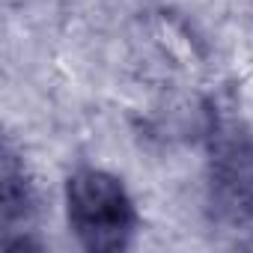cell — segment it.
Wrapping results in <instances>:
<instances>
[{"label": "cell", "instance_id": "3957f363", "mask_svg": "<svg viewBox=\"0 0 253 253\" xmlns=\"http://www.w3.org/2000/svg\"><path fill=\"white\" fill-rule=\"evenodd\" d=\"M39 214V194L21 155L6 143L0 161V220H3V250L30 247V232Z\"/></svg>", "mask_w": 253, "mask_h": 253}, {"label": "cell", "instance_id": "6da1fadb", "mask_svg": "<svg viewBox=\"0 0 253 253\" xmlns=\"http://www.w3.org/2000/svg\"><path fill=\"white\" fill-rule=\"evenodd\" d=\"M66 223L75 241L89 253L128 250L137 235V206L119 176L110 170L81 164L63 185Z\"/></svg>", "mask_w": 253, "mask_h": 253}, {"label": "cell", "instance_id": "7a4b0ae2", "mask_svg": "<svg viewBox=\"0 0 253 253\" xmlns=\"http://www.w3.org/2000/svg\"><path fill=\"white\" fill-rule=\"evenodd\" d=\"M209 185L220 214L253 229V134L238 125H217L209 146Z\"/></svg>", "mask_w": 253, "mask_h": 253}]
</instances>
